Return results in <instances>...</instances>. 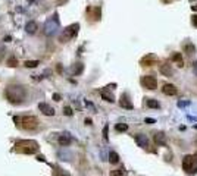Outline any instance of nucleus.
<instances>
[{
    "label": "nucleus",
    "instance_id": "19",
    "mask_svg": "<svg viewBox=\"0 0 197 176\" xmlns=\"http://www.w3.org/2000/svg\"><path fill=\"white\" fill-rule=\"evenodd\" d=\"M182 47H184V51H185L187 54H193V53H196V47H194L191 43H184L182 44Z\"/></svg>",
    "mask_w": 197,
    "mask_h": 176
},
{
    "label": "nucleus",
    "instance_id": "20",
    "mask_svg": "<svg viewBox=\"0 0 197 176\" xmlns=\"http://www.w3.org/2000/svg\"><path fill=\"white\" fill-rule=\"evenodd\" d=\"M146 100H147V101H146L147 107H150V109H159V107H160L158 100H155V98H146Z\"/></svg>",
    "mask_w": 197,
    "mask_h": 176
},
{
    "label": "nucleus",
    "instance_id": "27",
    "mask_svg": "<svg viewBox=\"0 0 197 176\" xmlns=\"http://www.w3.org/2000/svg\"><path fill=\"white\" fill-rule=\"evenodd\" d=\"M7 65H9V66H16V65H18V60H16L15 57H10V59L7 60Z\"/></svg>",
    "mask_w": 197,
    "mask_h": 176
},
{
    "label": "nucleus",
    "instance_id": "33",
    "mask_svg": "<svg viewBox=\"0 0 197 176\" xmlns=\"http://www.w3.org/2000/svg\"><path fill=\"white\" fill-rule=\"evenodd\" d=\"M193 71H194V74L197 76V62H194V65H193Z\"/></svg>",
    "mask_w": 197,
    "mask_h": 176
},
{
    "label": "nucleus",
    "instance_id": "30",
    "mask_svg": "<svg viewBox=\"0 0 197 176\" xmlns=\"http://www.w3.org/2000/svg\"><path fill=\"white\" fill-rule=\"evenodd\" d=\"M188 104H190V101H180V103H178L180 107H184V106H188Z\"/></svg>",
    "mask_w": 197,
    "mask_h": 176
},
{
    "label": "nucleus",
    "instance_id": "11",
    "mask_svg": "<svg viewBox=\"0 0 197 176\" xmlns=\"http://www.w3.org/2000/svg\"><path fill=\"white\" fill-rule=\"evenodd\" d=\"M57 141H59V144H60L62 147H68V145L72 142V136H71L68 132H63V133L59 136V139H57Z\"/></svg>",
    "mask_w": 197,
    "mask_h": 176
},
{
    "label": "nucleus",
    "instance_id": "6",
    "mask_svg": "<svg viewBox=\"0 0 197 176\" xmlns=\"http://www.w3.org/2000/svg\"><path fill=\"white\" fill-rule=\"evenodd\" d=\"M141 85L144 88H147V89H156L158 88V81H156V78L153 76V75H144L143 78H141Z\"/></svg>",
    "mask_w": 197,
    "mask_h": 176
},
{
    "label": "nucleus",
    "instance_id": "32",
    "mask_svg": "<svg viewBox=\"0 0 197 176\" xmlns=\"http://www.w3.org/2000/svg\"><path fill=\"white\" fill-rule=\"evenodd\" d=\"M53 98H55L56 101H60V95H59V94H55V95H53Z\"/></svg>",
    "mask_w": 197,
    "mask_h": 176
},
{
    "label": "nucleus",
    "instance_id": "15",
    "mask_svg": "<svg viewBox=\"0 0 197 176\" xmlns=\"http://www.w3.org/2000/svg\"><path fill=\"white\" fill-rule=\"evenodd\" d=\"M155 142H156L158 145H166V136H165L163 132H158V133L155 135Z\"/></svg>",
    "mask_w": 197,
    "mask_h": 176
},
{
    "label": "nucleus",
    "instance_id": "7",
    "mask_svg": "<svg viewBox=\"0 0 197 176\" xmlns=\"http://www.w3.org/2000/svg\"><path fill=\"white\" fill-rule=\"evenodd\" d=\"M159 71H160V74H162L163 76H168V78H171V76L174 75L172 66H171L168 62H163V63H160V65H159Z\"/></svg>",
    "mask_w": 197,
    "mask_h": 176
},
{
    "label": "nucleus",
    "instance_id": "38",
    "mask_svg": "<svg viewBox=\"0 0 197 176\" xmlns=\"http://www.w3.org/2000/svg\"><path fill=\"white\" fill-rule=\"evenodd\" d=\"M66 176H68V175H66Z\"/></svg>",
    "mask_w": 197,
    "mask_h": 176
},
{
    "label": "nucleus",
    "instance_id": "8",
    "mask_svg": "<svg viewBox=\"0 0 197 176\" xmlns=\"http://www.w3.org/2000/svg\"><path fill=\"white\" fill-rule=\"evenodd\" d=\"M57 24H59V21H57L56 16L53 18V22H52V19L47 21V24H46V34H53L55 30L57 28Z\"/></svg>",
    "mask_w": 197,
    "mask_h": 176
},
{
    "label": "nucleus",
    "instance_id": "29",
    "mask_svg": "<svg viewBox=\"0 0 197 176\" xmlns=\"http://www.w3.org/2000/svg\"><path fill=\"white\" fill-rule=\"evenodd\" d=\"M144 122H146V123H147V125H153V123H155V122H156V120H155V119H152V118H147V119H146V120H144Z\"/></svg>",
    "mask_w": 197,
    "mask_h": 176
},
{
    "label": "nucleus",
    "instance_id": "37",
    "mask_svg": "<svg viewBox=\"0 0 197 176\" xmlns=\"http://www.w3.org/2000/svg\"><path fill=\"white\" fill-rule=\"evenodd\" d=\"M190 1H194V0H190Z\"/></svg>",
    "mask_w": 197,
    "mask_h": 176
},
{
    "label": "nucleus",
    "instance_id": "35",
    "mask_svg": "<svg viewBox=\"0 0 197 176\" xmlns=\"http://www.w3.org/2000/svg\"><path fill=\"white\" fill-rule=\"evenodd\" d=\"M85 123L87 125H91V119H85Z\"/></svg>",
    "mask_w": 197,
    "mask_h": 176
},
{
    "label": "nucleus",
    "instance_id": "9",
    "mask_svg": "<svg viewBox=\"0 0 197 176\" xmlns=\"http://www.w3.org/2000/svg\"><path fill=\"white\" fill-rule=\"evenodd\" d=\"M135 142H137V145H138V147H141V148L149 147V138H147L146 135H143V133L135 135Z\"/></svg>",
    "mask_w": 197,
    "mask_h": 176
},
{
    "label": "nucleus",
    "instance_id": "10",
    "mask_svg": "<svg viewBox=\"0 0 197 176\" xmlns=\"http://www.w3.org/2000/svg\"><path fill=\"white\" fill-rule=\"evenodd\" d=\"M158 62V59H156V56L155 54H147V56H144L143 59H141V65L143 66H152V65H155Z\"/></svg>",
    "mask_w": 197,
    "mask_h": 176
},
{
    "label": "nucleus",
    "instance_id": "16",
    "mask_svg": "<svg viewBox=\"0 0 197 176\" xmlns=\"http://www.w3.org/2000/svg\"><path fill=\"white\" fill-rule=\"evenodd\" d=\"M100 94H102V98H103V100H106V101H109V103H113V101H115L113 94H110L106 88H103V89L100 91Z\"/></svg>",
    "mask_w": 197,
    "mask_h": 176
},
{
    "label": "nucleus",
    "instance_id": "3",
    "mask_svg": "<svg viewBox=\"0 0 197 176\" xmlns=\"http://www.w3.org/2000/svg\"><path fill=\"white\" fill-rule=\"evenodd\" d=\"M182 169L188 173V175H194L197 172V154L193 156H185L182 159Z\"/></svg>",
    "mask_w": 197,
    "mask_h": 176
},
{
    "label": "nucleus",
    "instance_id": "31",
    "mask_svg": "<svg viewBox=\"0 0 197 176\" xmlns=\"http://www.w3.org/2000/svg\"><path fill=\"white\" fill-rule=\"evenodd\" d=\"M191 21H193V25H194V27H197V15H194V16H193V19H191Z\"/></svg>",
    "mask_w": 197,
    "mask_h": 176
},
{
    "label": "nucleus",
    "instance_id": "17",
    "mask_svg": "<svg viewBox=\"0 0 197 176\" xmlns=\"http://www.w3.org/2000/svg\"><path fill=\"white\" fill-rule=\"evenodd\" d=\"M172 62H175L180 68L184 66V60H182V54L181 53H174L172 54Z\"/></svg>",
    "mask_w": 197,
    "mask_h": 176
},
{
    "label": "nucleus",
    "instance_id": "23",
    "mask_svg": "<svg viewBox=\"0 0 197 176\" xmlns=\"http://www.w3.org/2000/svg\"><path fill=\"white\" fill-rule=\"evenodd\" d=\"M39 65H40L39 60H27V62H25V66H27V68H36V66H39Z\"/></svg>",
    "mask_w": 197,
    "mask_h": 176
},
{
    "label": "nucleus",
    "instance_id": "25",
    "mask_svg": "<svg viewBox=\"0 0 197 176\" xmlns=\"http://www.w3.org/2000/svg\"><path fill=\"white\" fill-rule=\"evenodd\" d=\"M125 175V170L121 167V169H116V170H113L112 173H110V176H124Z\"/></svg>",
    "mask_w": 197,
    "mask_h": 176
},
{
    "label": "nucleus",
    "instance_id": "24",
    "mask_svg": "<svg viewBox=\"0 0 197 176\" xmlns=\"http://www.w3.org/2000/svg\"><path fill=\"white\" fill-rule=\"evenodd\" d=\"M115 129L118 132H125L128 129V125H126V123H118V125L115 126Z\"/></svg>",
    "mask_w": 197,
    "mask_h": 176
},
{
    "label": "nucleus",
    "instance_id": "2",
    "mask_svg": "<svg viewBox=\"0 0 197 176\" xmlns=\"http://www.w3.org/2000/svg\"><path fill=\"white\" fill-rule=\"evenodd\" d=\"M15 151L16 153H22V154H34L39 151V144L36 141H27V139H21L15 144Z\"/></svg>",
    "mask_w": 197,
    "mask_h": 176
},
{
    "label": "nucleus",
    "instance_id": "26",
    "mask_svg": "<svg viewBox=\"0 0 197 176\" xmlns=\"http://www.w3.org/2000/svg\"><path fill=\"white\" fill-rule=\"evenodd\" d=\"M103 138L108 141L109 139V126L108 125H105V128H103Z\"/></svg>",
    "mask_w": 197,
    "mask_h": 176
},
{
    "label": "nucleus",
    "instance_id": "14",
    "mask_svg": "<svg viewBox=\"0 0 197 176\" xmlns=\"http://www.w3.org/2000/svg\"><path fill=\"white\" fill-rule=\"evenodd\" d=\"M162 91H163V94H166V95H175V94L178 92L177 87L172 85V84H165L163 88H162Z\"/></svg>",
    "mask_w": 197,
    "mask_h": 176
},
{
    "label": "nucleus",
    "instance_id": "12",
    "mask_svg": "<svg viewBox=\"0 0 197 176\" xmlns=\"http://www.w3.org/2000/svg\"><path fill=\"white\" fill-rule=\"evenodd\" d=\"M39 109H40V112H43V115H46V116H53V115H55V109L50 107V106L46 104V103H40Z\"/></svg>",
    "mask_w": 197,
    "mask_h": 176
},
{
    "label": "nucleus",
    "instance_id": "4",
    "mask_svg": "<svg viewBox=\"0 0 197 176\" xmlns=\"http://www.w3.org/2000/svg\"><path fill=\"white\" fill-rule=\"evenodd\" d=\"M78 30H79L78 24H72V25H69L66 30H63V32H62V35H60V40H62V41H68V40L74 38V37L78 34Z\"/></svg>",
    "mask_w": 197,
    "mask_h": 176
},
{
    "label": "nucleus",
    "instance_id": "28",
    "mask_svg": "<svg viewBox=\"0 0 197 176\" xmlns=\"http://www.w3.org/2000/svg\"><path fill=\"white\" fill-rule=\"evenodd\" d=\"M63 115H66V116H72V109L66 106V107L63 109Z\"/></svg>",
    "mask_w": 197,
    "mask_h": 176
},
{
    "label": "nucleus",
    "instance_id": "21",
    "mask_svg": "<svg viewBox=\"0 0 197 176\" xmlns=\"http://www.w3.org/2000/svg\"><path fill=\"white\" fill-rule=\"evenodd\" d=\"M82 71H84V65H82V63H75V65L72 66V74H74V75L82 74Z\"/></svg>",
    "mask_w": 197,
    "mask_h": 176
},
{
    "label": "nucleus",
    "instance_id": "1",
    "mask_svg": "<svg viewBox=\"0 0 197 176\" xmlns=\"http://www.w3.org/2000/svg\"><path fill=\"white\" fill-rule=\"evenodd\" d=\"M25 88L21 85H9L6 88V98L12 104H21L25 98Z\"/></svg>",
    "mask_w": 197,
    "mask_h": 176
},
{
    "label": "nucleus",
    "instance_id": "34",
    "mask_svg": "<svg viewBox=\"0 0 197 176\" xmlns=\"http://www.w3.org/2000/svg\"><path fill=\"white\" fill-rule=\"evenodd\" d=\"M37 160H39V162H46V160H44V157H43V156H39V159H37Z\"/></svg>",
    "mask_w": 197,
    "mask_h": 176
},
{
    "label": "nucleus",
    "instance_id": "13",
    "mask_svg": "<svg viewBox=\"0 0 197 176\" xmlns=\"http://www.w3.org/2000/svg\"><path fill=\"white\" fill-rule=\"evenodd\" d=\"M119 104H121V107L128 109V110H131V109L134 107V106H132V103H131V101H129V98H128V94H122V95H121Z\"/></svg>",
    "mask_w": 197,
    "mask_h": 176
},
{
    "label": "nucleus",
    "instance_id": "18",
    "mask_svg": "<svg viewBox=\"0 0 197 176\" xmlns=\"http://www.w3.org/2000/svg\"><path fill=\"white\" fill-rule=\"evenodd\" d=\"M25 30H27V32H28V34H34V32L37 31V24H36V22H33V21H30V22L25 25Z\"/></svg>",
    "mask_w": 197,
    "mask_h": 176
},
{
    "label": "nucleus",
    "instance_id": "5",
    "mask_svg": "<svg viewBox=\"0 0 197 176\" xmlns=\"http://www.w3.org/2000/svg\"><path fill=\"white\" fill-rule=\"evenodd\" d=\"M21 125H22L24 129L33 131V129H36V128L39 126V120H37L36 116H24V118L21 119Z\"/></svg>",
    "mask_w": 197,
    "mask_h": 176
},
{
    "label": "nucleus",
    "instance_id": "36",
    "mask_svg": "<svg viewBox=\"0 0 197 176\" xmlns=\"http://www.w3.org/2000/svg\"><path fill=\"white\" fill-rule=\"evenodd\" d=\"M163 1H166V3H168V1H169V0H163Z\"/></svg>",
    "mask_w": 197,
    "mask_h": 176
},
{
    "label": "nucleus",
    "instance_id": "22",
    "mask_svg": "<svg viewBox=\"0 0 197 176\" xmlns=\"http://www.w3.org/2000/svg\"><path fill=\"white\" fill-rule=\"evenodd\" d=\"M109 162H110L112 164H116V163H119L118 153H115V151H110V153H109Z\"/></svg>",
    "mask_w": 197,
    "mask_h": 176
}]
</instances>
